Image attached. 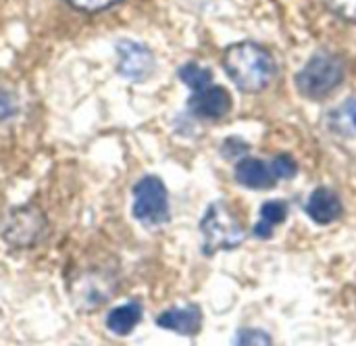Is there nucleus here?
<instances>
[{
  "label": "nucleus",
  "mask_w": 356,
  "mask_h": 346,
  "mask_svg": "<svg viewBox=\"0 0 356 346\" xmlns=\"http://www.w3.org/2000/svg\"><path fill=\"white\" fill-rule=\"evenodd\" d=\"M156 324L165 330H173L184 336H194L200 332L202 326V311L198 305H186V307H173L159 315Z\"/></svg>",
  "instance_id": "6e6552de"
},
{
  "label": "nucleus",
  "mask_w": 356,
  "mask_h": 346,
  "mask_svg": "<svg viewBox=\"0 0 356 346\" xmlns=\"http://www.w3.org/2000/svg\"><path fill=\"white\" fill-rule=\"evenodd\" d=\"M236 180L250 190H267L275 184V173L271 165L259 159H242L236 167Z\"/></svg>",
  "instance_id": "9d476101"
},
{
  "label": "nucleus",
  "mask_w": 356,
  "mask_h": 346,
  "mask_svg": "<svg viewBox=\"0 0 356 346\" xmlns=\"http://www.w3.org/2000/svg\"><path fill=\"white\" fill-rule=\"evenodd\" d=\"M75 8L88 10V13H96V10H104L113 4H117L119 0H69Z\"/></svg>",
  "instance_id": "a211bd4d"
},
{
  "label": "nucleus",
  "mask_w": 356,
  "mask_h": 346,
  "mask_svg": "<svg viewBox=\"0 0 356 346\" xmlns=\"http://www.w3.org/2000/svg\"><path fill=\"white\" fill-rule=\"evenodd\" d=\"M142 320V305L140 303H127L117 309H113L106 317V328L117 336H127Z\"/></svg>",
  "instance_id": "9b49d317"
},
{
  "label": "nucleus",
  "mask_w": 356,
  "mask_h": 346,
  "mask_svg": "<svg viewBox=\"0 0 356 346\" xmlns=\"http://www.w3.org/2000/svg\"><path fill=\"white\" fill-rule=\"evenodd\" d=\"M286 215H288V207H286L284 200H269V203H265L263 209H261V219L254 226V234L259 238H269L273 228L280 226L286 219Z\"/></svg>",
  "instance_id": "f8f14e48"
},
{
  "label": "nucleus",
  "mask_w": 356,
  "mask_h": 346,
  "mask_svg": "<svg viewBox=\"0 0 356 346\" xmlns=\"http://www.w3.org/2000/svg\"><path fill=\"white\" fill-rule=\"evenodd\" d=\"M307 213L315 223L327 226V223L336 221L342 215V200L332 188H317L309 196Z\"/></svg>",
  "instance_id": "1a4fd4ad"
},
{
  "label": "nucleus",
  "mask_w": 356,
  "mask_h": 346,
  "mask_svg": "<svg viewBox=\"0 0 356 346\" xmlns=\"http://www.w3.org/2000/svg\"><path fill=\"white\" fill-rule=\"evenodd\" d=\"M179 79H181L186 86H190L194 92H198V90H204V88L211 86L213 73H211V69L200 67L198 63H188V65H184V67L179 69Z\"/></svg>",
  "instance_id": "ddd939ff"
},
{
  "label": "nucleus",
  "mask_w": 356,
  "mask_h": 346,
  "mask_svg": "<svg viewBox=\"0 0 356 346\" xmlns=\"http://www.w3.org/2000/svg\"><path fill=\"white\" fill-rule=\"evenodd\" d=\"M327 6L342 19L356 21V0H325Z\"/></svg>",
  "instance_id": "2eb2a0df"
},
{
  "label": "nucleus",
  "mask_w": 356,
  "mask_h": 346,
  "mask_svg": "<svg viewBox=\"0 0 356 346\" xmlns=\"http://www.w3.org/2000/svg\"><path fill=\"white\" fill-rule=\"evenodd\" d=\"M134 217L144 226H161L169 221V196L165 184L154 178H142L134 188Z\"/></svg>",
  "instance_id": "20e7f679"
},
{
  "label": "nucleus",
  "mask_w": 356,
  "mask_h": 346,
  "mask_svg": "<svg viewBox=\"0 0 356 346\" xmlns=\"http://www.w3.org/2000/svg\"><path fill=\"white\" fill-rule=\"evenodd\" d=\"M353 107L348 109V113H350V123H353V127L356 129V102H350Z\"/></svg>",
  "instance_id": "6ab92c4d"
},
{
  "label": "nucleus",
  "mask_w": 356,
  "mask_h": 346,
  "mask_svg": "<svg viewBox=\"0 0 356 346\" xmlns=\"http://www.w3.org/2000/svg\"><path fill=\"white\" fill-rule=\"evenodd\" d=\"M223 67L229 79L248 94L263 92L275 75V63L271 54L252 42L229 46L223 54Z\"/></svg>",
  "instance_id": "f257e3e1"
},
{
  "label": "nucleus",
  "mask_w": 356,
  "mask_h": 346,
  "mask_svg": "<svg viewBox=\"0 0 356 346\" xmlns=\"http://www.w3.org/2000/svg\"><path fill=\"white\" fill-rule=\"evenodd\" d=\"M344 79V65L338 56L319 52L296 75V88L305 98L321 100L330 96Z\"/></svg>",
  "instance_id": "7ed1b4c3"
},
{
  "label": "nucleus",
  "mask_w": 356,
  "mask_h": 346,
  "mask_svg": "<svg viewBox=\"0 0 356 346\" xmlns=\"http://www.w3.org/2000/svg\"><path fill=\"white\" fill-rule=\"evenodd\" d=\"M271 169H273V173H275L277 180H290V178L296 175L298 165H296V161L290 155H277L271 161Z\"/></svg>",
  "instance_id": "4468645a"
},
{
  "label": "nucleus",
  "mask_w": 356,
  "mask_h": 346,
  "mask_svg": "<svg viewBox=\"0 0 356 346\" xmlns=\"http://www.w3.org/2000/svg\"><path fill=\"white\" fill-rule=\"evenodd\" d=\"M17 113V102L15 96L10 92H6L4 88H0V121L13 117Z\"/></svg>",
  "instance_id": "f3484780"
},
{
  "label": "nucleus",
  "mask_w": 356,
  "mask_h": 346,
  "mask_svg": "<svg viewBox=\"0 0 356 346\" xmlns=\"http://www.w3.org/2000/svg\"><path fill=\"white\" fill-rule=\"evenodd\" d=\"M190 111L198 117L204 119H221L229 113L232 109V96L227 90L217 88V86H209L204 90H198L190 102H188Z\"/></svg>",
  "instance_id": "0eeeda50"
},
{
  "label": "nucleus",
  "mask_w": 356,
  "mask_h": 346,
  "mask_svg": "<svg viewBox=\"0 0 356 346\" xmlns=\"http://www.w3.org/2000/svg\"><path fill=\"white\" fill-rule=\"evenodd\" d=\"M204 255H215L219 251H232L244 242V228L229 211L225 203H213L200 223Z\"/></svg>",
  "instance_id": "f03ea898"
},
{
  "label": "nucleus",
  "mask_w": 356,
  "mask_h": 346,
  "mask_svg": "<svg viewBox=\"0 0 356 346\" xmlns=\"http://www.w3.org/2000/svg\"><path fill=\"white\" fill-rule=\"evenodd\" d=\"M238 345H271V338L261 330H240Z\"/></svg>",
  "instance_id": "dca6fc26"
},
{
  "label": "nucleus",
  "mask_w": 356,
  "mask_h": 346,
  "mask_svg": "<svg viewBox=\"0 0 356 346\" xmlns=\"http://www.w3.org/2000/svg\"><path fill=\"white\" fill-rule=\"evenodd\" d=\"M44 228V219L35 209H19L13 213V219L4 223V238L10 244L27 246L33 244Z\"/></svg>",
  "instance_id": "423d86ee"
},
{
  "label": "nucleus",
  "mask_w": 356,
  "mask_h": 346,
  "mask_svg": "<svg viewBox=\"0 0 356 346\" xmlns=\"http://www.w3.org/2000/svg\"><path fill=\"white\" fill-rule=\"evenodd\" d=\"M117 54H119V73L131 81L146 79L154 69L152 52L134 40L117 42Z\"/></svg>",
  "instance_id": "39448f33"
}]
</instances>
